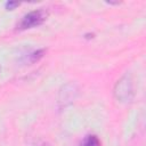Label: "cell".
<instances>
[{
    "label": "cell",
    "mask_w": 146,
    "mask_h": 146,
    "mask_svg": "<svg viewBox=\"0 0 146 146\" xmlns=\"http://www.w3.org/2000/svg\"><path fill=\"white\" fill-rule=\"evenodd\" d=\"M47 16H48V13L43 9L30 11L21 19V22L18 24V29L19 30H26V29H31L34 26H39L46 21Z\"/></svg>",
    "instance_id": "6da1fadb"
},
{
    "label": "cell",
    "mask_w": 146,
    "mask_h": 146,
    "mask_svg": "<svg viewBox=\"0 0 146 146\" xmlns=\"http://www.w3.org/2000/svg\"><path fill=\"white\" fill-rule=\"evenodd\" d=\"M132 92L131 89V83L130 81H128V78H123L120 82H117L116 84V89H115V95L117 98L120 99H129V94Z\"/></svg>",
    "instance_id": "7a4b0ae2"
},
{
    "label": "cell",
    "mask_w": 146,
    "mask_h": 146,
    "mask_svg": "<svg viewBox=\"0 0 146 146\" xmlns=\"http://www.w3.org/2000/svg\"><path fill=\"white\" fill-rule=\"evenodd\" d=\"M82 146H102V143L97 136L90 135V136L86 137V139L82 143Z\"/></svg>",
    "instance_id": "3957f363"
},
{
    "label": "cell",
    "mask_w": 146,
    "mask_h": 146,
    "mask_svg": "<svg viewBox=\"0 0 146 146\" xmlns=\"http://www.w3.org/2000/svg\"><path fill=\"white\" fill-rule=\"evenodd\" d=\"M18 5H19L18 2H11V1H9V2H7V3H6V7H7V8H9V9H11V8H14V7L18 6Z\"/></svg>",
    "instance_id": "277c9868"
}]
</instances>
